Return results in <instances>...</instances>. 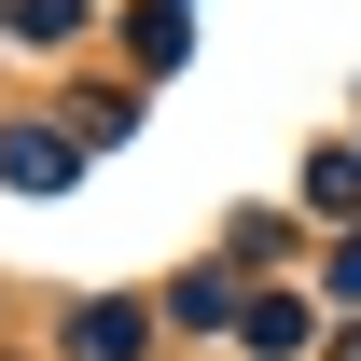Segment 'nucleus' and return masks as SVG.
<instances>
[{
  "label": "nucleus",
  "instance_id": "nucleus-1",
  "mask_svg": "<svg viewBox=\"0 0 361 361\" xmlns=\"http://www.w3.org/2000/svg\"><path fill=\"white\" fill-rule=\"evenodd\" d=\"M0 167L28 180V195H56V180H70V153H56V126H14V139H0Z\"/></svg>",
  "mask_w": 361,
  "mask_h": 361
},
{
  "label": "nucleus",
  "instance_id": "nucleus-2",
  "mask_svg": "<svg viewBox=\"0 0 361 361\" xmlns=\"http://www.w3.org/2000/svg\"><path fill=\"white\" fill-rule=\"evenodd\" d=\"M126 348H139V319H126V306H97V319H84V361H126Z\"/></svg>",
  "mask_w": 361,
  "mask_h": 361
}]
</instances>
